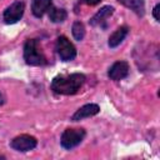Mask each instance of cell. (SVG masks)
I'll use <instances>...</instances> for the list:
<instances>
[{
    "label": "cell",
    "instance_id": "30bf717a",
    "mask_svg": "<svg viewBox=\"0 0 160 160\" xmlns=\"http://www.w3.org/2000/svg\"><path fill=\"white\" fill-rule=\"evenodd\" d=\"M112 12H114V8L112 6H109V5H106V6H102L91 19H90V24L91 25H94V26H96V25H101L102 22H105L106 21V19L109 18V16H111L112 15Z\"/></svg>",
    "mask_w": 160,
    "mask_h": 160
},
{
    "label": "cell",
    "instance_id": "ba28073f",
    "mask_svg": "<svg viewBox=\"0 0 160 160\" xmlns=\"http://www.w3.org/2000/svg\"><path fill=\"white\" fill-rule=\"evenodd\" d=\"M99 111H100L99 105H96V104H86V105L81 106L80 109H78V110L75 111V114L71 116V120H72V121H79V120H82V119H85V118L94 116V115H96Z\"/></svg>",
    "mask_w": 160,
    "mask_h": 160
},
{
    "label": "cell",
    "instance_id": "277c9868",
    "mask_svg": "<svg viewBox=\"0 0 160 160\" xmlns=\"http://www.w3.org/2000/svg\"><path fill=\"white\" fill-rule=\"evenodd\" d=\"M55 49L62 61H71L76 56V49L66 36H59L56 39Z\"/></svg>",
    "mask_w": 160,
    "mask_h": 160
},
{
    "label": "cell",
    "instance_id": "52a82bcc",
    "mask_svg": "<svg viewBox=\"0 0 160 160\" xmlns=\"http://www.w3.org/2000/svg\"><path fill=\"white\" fill-rule=\"evenodd\" d=\"M129 74V64L126 61H116L114 62L109 71H108V75L111 80H115V81H119L124 78H126Z\"/></svg>",
    "mask_w": 160,
    "mask_h": 160
},
{
    "label": "cell",
    "instance_id": "8992f818",
    "mask_svg": "<svg viewBox=\"0 0 160 160\" xmlns=\"http://www.w3.org/2000/svg\"><path fill=\"white\" fill-rule=\"evenodd\" d=\"M25 5L22 1H15L12 2L5 11H4V21L6 24H15L18 22L24 14Z\"/></svg>",
    "mask_w": 160,
    "mask_h": 160
},
{
    "label": "cell",
    "instance_id": "5b68a950",
    "mask_svg": "<svg viewBox=\"0 0 160 160\" xmlns=\"http://www.w3.org/2000/svg\"><path fill=\"white\" fill-rule=\"evenodd\" d=\"M38 141L34 136L31 135H20V136H16L11 140L10 142V146L16 150V151H21V152H25V151H29V150H32L35 146H36Z\"/></svg>",
    "mask_w": 160,
    "mask_h": 160
},
{
    "label": "cell",
    "instance_id": "9a60e30c",
    "mask_svg": "<svg viewBox=\"0 0 160 160\" xmlns=\"http://www.w3.org/2000/svg\"><path fill=\"white\" fill-rule=\"evenodd\" d=\"M159 11H160V5L158 4L155 8H154V11H152V14H154V18H155V20H160V16H159Z\"/></svg>",
    "mask_w": 160,
    "mask_h": 160
},
{
    "label": "cell",
    "instance_id": "2e32d148",
    "mask_svg": "<svg viewBox=\"0 0 160 160\" xmlns=\"http://www.w3.org/2000/svg\"><path fill=\"white\" fill-rule=\"evenodd\" d=\"M101 0H84V2L86 5H90V6H94V5H98Z\"/></svg>",
    "mask_w": 160,
    "mask_h": 160
},
{
    "label": "cell",
    "instance_id": "e0dca14e",
    "mask_svg": "<svg viewBox=\"0 0 160 160\" xmlns=\"http://www.w3.org/2000/svg\"><path fill=\"white\" fill-rule=\"evenodd\" d=\"M4 101H5V100H4V96L0 94V105H2V104H4Z\"/></svg>",
    "mask_w": 160,
    "mask_h": 160
},
{
    "label": "cell",
    "instance_id": "3957f363",
    "mask_svg": "<svg viewBox=\"0 0 160 160\" xmlns=\"http://www.w3.org/2000/svg\"><path fill=\"white\" fill-rule=\"evenodd\" d=\"M85 138V130L81 128H76V129H66L60 139L61 146L64 149H72L75 146H78Z\"/></svg>",
    "mask_w": 160,
    "mask_h": 160
},
{
    "label": "cell",
    "instance_id": "8fae6325",
    "mask_svg": "<svg viewBox=\"0 0 160 160\" xmlns=\"http://www.w3.org/2000/svg\"><path fill=\"white\" fill-rule=\"evenodd\" d=\"M129 32V28L128 26H120L118 28L109 38V46L110 48H116L118 45H120V42L125 39V36Z\"/></svg>",
    "mask_w": 160,
    "mask_h": 160
},
{
    "label": "cell",
    "instance_id": "6da1fadb",
    "mask_svg": "<svg viewBox=\"0 0 160 160\" xmlns=\"http://www.w3.org/2000/svg\"><path fill=\"white\" fill-rule=\"evenodd\" d=\"M85 82V75L80 72L70 75H58L51 82V90L60 95H74Z\"/></svg>",
    "mask_w": 160,
    "mask_h": 160
},
{
    "label": "cell",
    "instance_id": "5bb4252c",
    "mask_svg": "<svg viewBox=\"0 0 160 160\" xmlns=\"http://www.w3.org/2000/svg\"><path fill=\"white\" fill-rule=\"evenodd\" d=\"M72 36L76 39V40H82L84 36H85V28H84V24L80 22V21H75L72 24Z\"/></svg>",
    "mask_w": 160,
    "mask_h": 160
},
{
    "label": "cell",
    "instance_id": "7c38bea8",
    "mask_svg": "<svg viewBox=\"0 0 160 160\" xmlns=\"http://www.w3.org/2000/svg\"><path fill=\"white\" fill-rule=\"evenodd\" d=\"M66 16H68V14L64 9H59L55 6H51L49 9V19L52 22H62L66 19Z\"/></svg>",
    "mask_w": 160,
    "mask_h": 160
},
{
    "label": "cell",
    "instance_id": "9c48e42d",
    "mask_svg": "<svg viewBox=\"0 0 160 160\" xmlns=\"http://www.w3.org/2000/svg\"><path fill=\"white\" fill-rule=\"evenodd\" d=\"M51 6H52L51 0H32L31 1V11L34 16L36 18H41L46 11H49Z\"/></svg>",
    "mask_w": 160,
    "mask_h": 160
},
{
    "label": "cell",
    "instance_id": "4fadbf2b",
    "mask_svg": "<svg viewBox=\"0 0 160 160\" xmlns=\"http://www.w3.org/2000/svg\"><path fill=\"white\" fill-rule=\"evenodd\" d=\"M119 2L124 4L125 6L134 10L138 15H144V2L142 0H118Z\"/></svg>",
    "mask_w": 160,
    "mask_h": 160
},
{
    "label": "cell",
    "instance_id": "7a4b0ae2",
    "mask_svg": "<svg viewBox=\"0 0 160 160\" xmlns=\"http://www.w3.org/2000/svg\"><path fill=\"white\" fill-rule=\"evenodd\" d=\"M24 59L26 64L32 66H41L46 64V58L36 39H29L24 45Z\"/></svg>",
    "mask_w": 160,
    "mask_h": 160
}]
</instances>
